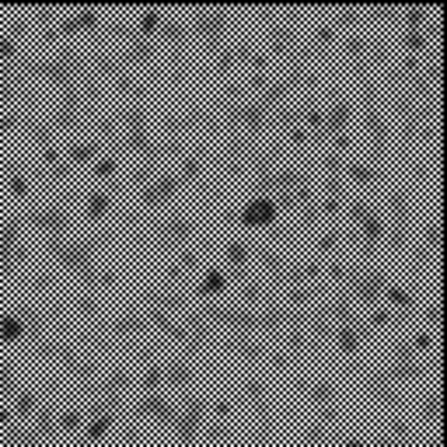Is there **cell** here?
<instances>
[{
  "label": "cell",
  "instance_id": "obj_2",
  "mask_svg": "<svg viewBox=\"0 0 447 447\" xmlns=\"http://www.w3.org/2000/svg\"><path fill=\"white\" fill-rule=\"evenodd\" d=\"M217 287H220V273H210V283L203 290H217Z\"/></svg>",
  "mask_w": 447,
  "mask_h": 447
},
{
  "label": "cell",
  "instance_id": "obj_1",
  "mask_svg": "<svg viewBox=\"0 0 447 447\" xmlns=\"http://www.w3.org/2000/svg\"><path fill=\"white\" fill-rule=\"evenodd\" d=\"M276 217V203L273 199H252L245 206V224H255V228H262V224H273Z\"/></svg>",
  "mask_w": 447,
  "mask_h": 447
}]
</instances>
